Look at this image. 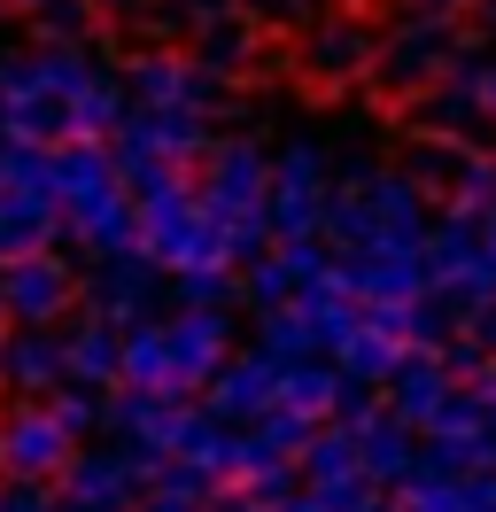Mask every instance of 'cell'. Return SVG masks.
Instances as JSON below:
<instances>
[{
    "label": "cell",
    "instance_id": "6da1fadb",
    "mask_svg": "<svg viewBox=\"0 0 496 512\" xmlns=\"http://www.w3.org/2000/svg\"><path fill=\"white\" fill-rule=\"evenodd\" d=\"M427 187L411 179V171H349V187L334 194V210H326V233H334V249H427Z\"/></svg>",
    "mask_w": 496,
    "mask_h": 512
},
{
    "label": "cell",
    "instance_id": "7a4b0ae2",
    "mask_svg": "<svg viewBox=\"0 0 496 512\" xmlns=\"http://www.w3.org/2000/svg\"><path fill=\"white\" fill-rule=\"evenodd\" d=\"M194 194H202V210L217 218L233 264L264 256V241H272V156H264L256 140H210L202 187Z\"/></svg>",
    "mask_w": 496,
    "mask_h": 512
},
{
    "label": "cell",
    "instance_id": "3957f363",
    "mask_svg": "<svg viewBox=\"0 0 496 512\" xmlns=\"http://www.w3.org/2000/svg\"><path fill=\"white\" fill-rule=\"evenodd\" d=\"M140 249H148L171 280H179V272H217V264H233L217 218L202 210V194H186V179L140 194Z\"/></svg>",
    "mask_w": 496,
    "mask_h": 512
},
{
    "label": "cell",
    "instance_id": "277c9868",
    "mask_svg": "<svg viewBox=\"0 0 496 512\" xmlns=\"http://www.w3.org/2000/svg\"><path fill=\"white\" fill-rule=\"evenodd\" d=\"M326 210H334V148L303 132L272 156V241L326 233Z\"/></svg>",
    "mask_w": 496,
    "mask_h": 512
},
{
    "label": "cell",
    "instance_id": "5b68a950",
    "mask_svg": "<svg viewBox=\"0 0 496 512\" xmlns=\"http://www.w3.org/2000/svg\"><path fill=\"white\" fill-rule=\"evenodd\" d=\"M458 55H465V47H458V32H450V16H442V8H411L396 32H380V47H372V78H380L388 94H427Z\"/></svg>",
    "mask_w": 496,
    "mask_h": 512
},
{
    "label": "cell",
    "instance_id": "8992f818",
    "mask_svg": "<svg viewBox=\"0 0 496 512\" xmlns=\"http://www.w3.org/2000/svg\"><path fill=\"white\" fill-rule=\"evenodd\" d=\"M78 458V435L55 419L47 396H24L0 419V474L8 481H62V466Z\"/></svg>",
    "mask_w": 496,
    "mask_h": 512
},
{
    "label": "cell",
    "instance_id": "52a82bcc",
    "mask_svg": "<svg viewBox=\"0 0 496 512\" xmlns=\"http://www.w3.org/2000/svg\"><path fill=\"white\" fill-rule=\"evenodd\" d=\"M0 295H8V319L16 326H55L70 303H78V272L62 264L55 249H31L0 264Z\"/></svg>",
    "mask_w": 496,
    "mask_h": 512
},
{
    "label": "cell",
    "instance_id": "ba28073f",
    "mask_svg": "<svg viewBox=\"0 0 496 512\" xmlns=\"http://www.w3.org/2000/svg\"><path fill=\"white\" fill-rule=\"evenodd\" d=\"M124 94H132V109H210L217 78L179 47H140L124 63Z\"/></svg>",
    "mask_w": 496,
    "mask_h": 512
},
{
    "label": "cell",
    "instance_id": "9c48e42d",
    "mask_svg": "<svg viewBox=\"0 0 496 512\" xmlns=\"http://www.w3.org/2000/svg\"><path fill=\"white\" fill-rule=\"evenodd\" d=\"M163 342H171V381H179V396H194V388L233 357V319H225V303H186L179 319H163Z\"/></svg>",
    "mask_w": 496,
    "mask_h": 512
},
{
    "label": "cell",
    "instance_id": "30bf717a",
    "mask_svg": "<svg viewBox=\"0 0 496 512\" xmlns=\"http://www.w3.org/2000/svg\"><path fill=\"white\" fill-rule=\"evenodd\" d=\"M55 489H62V505H78V512H140V497H148L140 458H124V450H78Z\"/></svg>",
    "mask_w": 496,
    "mask_h": 512
},
{
    "label": "cell",
    "instance_id": "8fae6325",
    "mask_svg": "<svg viewBox=\"0 0 496 512\" xmlns=\"http://www.w3.org/2000/svg\"><path fill=\"white\" fill-rule=\"evenodd\" d=\"M0 132L8 140H31V148H62L70 140V109L47 94V78L24 63H0Z\"/></svg>",
    "mask_w": 496,
    "mask_h": 512
},
{
    "label": "cell",
    "instance_id": "7c38bea8",
    "mask_svg": "<svg viewBox=\"0 0 496 512\" xmlns=\"http://www.w3.org/2000/svg\"><path fill=\"white\" fill-rule=\"evenodd\" d=\"M427 280L434 288H458V280H496L489 272V210H442L427 225Z\"/></svg>",
    "mask_w": 496,
    "mask_h": 512
},
{
    "label": "cell",
    "instance_id": "4fadbf2b",
    "mask_svg": "<svg viewBox=\"0 0 496 512\" xmlns=\"http://www.w3.org/2000/svg\"><path fill=\"white\" fill-rule=\"evenodd\" d=\"M341 288L357 303H419L434 288L427 249H341Z\"/></svg>",
    "mask_w": 496,
    "mask_h": 512
},
{
    "label": "cell",
    "instance_id": "5bb4252c",
    "mask_svg": "<svg viewBox=\"0 0 496 512\" xmlns=\"http://www.w3.org/2000/svg\"><path fill=\"white\" fill-rule=\"evenodd\" d=\"M109 427L124 435L132 458H171V443L186 427V404H179V388H124L109 404Z\"/></svg>",
    "mask_w": 496,
    "mask_h": 512
},
{
    "label": "cell",
    "instance_id": "9a60e30c",
    "mask_svg": "<svg viewBox=\"0 0 496 512\" xmlns=\"http://www.w3.org/2000/svg\"><path fill=\"white\" fill-rule=\"evenodd\" d=\"M210 109H124L117 125V148H155L171 163H202L210 156Z\"/></svg>",
    "mask_w": 496,
    "mask_h": 512
},
{
    "label": "cell",
    "instance_id": "2e32d148",
    "mask_svg": "<svg viewBox=\"0 0 496 512\" xmlns=\"http://www.w3.org/2000/svg\"><path fill=\"white\" fill-rule=\"evenodd\" d=\"M155 280H163V264H155L140 241L132 249H109L101 256V272H93V311L101 319H117V326H132V319H148V303H155Z\"/></svg>",
    "mask_w": 496,
    "mask_h": 512
},
{
    "label": "cell",
    "instance_id": "e0dca14e",
    "mask_svg": "<svg viewBox=\"0 0 496 512\" xmlns=\"http://www.w3.org/2000/svg\"><path fill=\"white\" fill-rule=\"evenodd\" d=\"M202 404H210L217 419L248 427L256 412H272V404H279V365L264 350H256V357H225L210 381H202Z\"/></svg>",
    "mask_w": 496,
    "mask_h": 512
},
{
    "label": "cell",
    "instance_id": "ac0fdd59",
    "mask_svg": "<svg viewBox=\"0 0 496 512\" xmlns=\"http://www.w3.org/2000/svg\"><path fill=\"white\" fill-rule=\"evenodd\" d=\"M62 381H70V357H62L55 326H16V334L0 342V388H16V396H55Z\"/></svg>",
    "mask_w": 496,
    "mask_h": 512
},
{
    "label": "cell",
    "instance_id": "d6986e66",
    "mask_svg": "<svg viewBox=\"0 0 496 512\" xmlns=\"http://www.w3.org/2000/svg\"><path fill=\"white\" fill-rule=\"evenodd\" d=\"M450 396H458V373H450L442 357H427V350H411V357L396 365V373H388V412H396V419H411L419 435H427V427H442Z\"/></svg>",
    "mask_w": 496,
    "mask_h": 512
},
{
    "label": "cell",
    "instance_id": "ffe728a7",
    "mask_svg": "<svg viewBox=\"0 0 496 512\" xmlns=\"http://www.w3.org/2000/svg\"><path fill=\"white\" fill-rule=\"evenodd\" d=\"M62 357H70V381H86V388H109L124 373V326L117 319H78L70 334H62Z\"/></svg>",
    "mask_w": 496,
    "mask_h": 512
},
{
    "label": "cell",
    "instance_id": "44dd1931",
    "mask_svg": "<svg viewBox=\"0 0 496 512\" xmlns=\"http://www.w3.org/2000/svg\"><path fill=\"white\" fill-rule=\"evenodd\" d=\"M372 47H380V39H372L365 24H326V32H310L303 70L318 78V86H349L357 70H372Z\"/></svg>",
    "mask_w": 496,
    "mask_h": 512
},
{
    "label": "cell",
    "instance_id": "7402d4cb",
    "mask_svg": "<svg viewBox=\"0 0 496 512\" xmlns=\"http://www.w3.org/2000/svg\"><path fill=\"white\" fill-rule=\"evenodd\" d=\"M171 458H179L186 474H202V481L233 474V419H217L210 404H202V412H186V427H179V443H171Z\"/></svg>",
    "mask_w": 496,
    "mask_h": 512
},
{
    "label": "cell",
    "instance_id": "603a6c76",
    "mask_svg": "<svg viewBox=\"0 0 496 512\" xmlns=\"http://www.w3.org/2000/svg\"><path fill=\"white\" fill-rule=\"evenodd\" d=\"M279 404L303 412V419H334L341 365H326V357H295V365H279Z\"/></svg>",
    "mask_w": 496,
    "mask_h": 512
},
{
    "label": "cell",
    "instance_id": "cb8c5ba5",
    "mask_svg": "<svg viewBox=\"0 0 496 512\" xmlns=\"http://www.w3.org/2000/svg\"><path fill=\"white\" fill-rule=\"evenodd\" d=\"M396 512H473V474L411 466V474L396 481Z\"/></svg>",
    "mask_w": 496,
    "mask_h": 512
},
{
    "label": "cell",
    "instance_id": "d4e9b609",
    "mask_svg": "<svg viewBox=\"0 0 496 512\" xmlns=\"http://www.w3.org/2000/svg\"><path fill=\"white\" fill-rule=\"evenodd\" d=\"M124 125V70H93V86L70 101V140H117Z\"/></svg>",
    "mask_w": 496,
    "mask_h": 512
},
{
    "label": "cell",
    "instance_id": "484cf974",
    "mask_svg": "<svg viewBox=\"0 0 496 512\" xmlns=\"http://www.w3.org/2000/svg\"><path fill=\"white\" fill-rule=\"evenodd\" d=\"M124 388H179L171 381V342H163V326L155 319H132L124 326Z\"/></svg>",
    "mask_w": 496,
    "mask_h": 512
},
{
    "label": "cell",
    "instance_id": "4316f807",
    "mask_svg": "<svg viewBox=\"0 0 496 512\" xmlns=\"http://www.w3.org/2000/svg\"><path fill=\"white\" fill-rule=\"evenodd\" d=\"M303 474H310V489H326V481H357L365 466H357V435L349 427H310V443H303Z\"/></svg>",
    "mask_w": 496,
    "mask_h": 512
},
{
    "label": "cell",
    "instance_id": "83f0119b",
    "mask_svg": "<svg viewBox=\"0 0 496 512\" xmlns=\"http://www.w3.org/2000/svg\"><path fill=\"white\" fill-rule=\"evenodd\" d=\"M256 350L272 365H295V357H318V334H310L303 303H279V311H256Z\"/></svg>",
    "mask_w": 496,
    "mask_h": 512
},
{
    "label": "cell",
    "instance_id": "f1b7e54d",
    "mask_svg": "<svg viewBox=\"0 0 496 512\" xmlns=\"http://www.w3.org/2000/svg\"><path fill=\"white\" fill-rule=\"evenodd\" d=\"M194 63L210 70V78L256 70V32H248L241 16H225V24H210V32H194Z\"/></svg>",
    "mask_w": 496,
    "mask_h": 512
},
{
    "label": "cell",
    "instance_id": "f546056e",
    "mask_svg": "<svg viewBox=\"0 0 496 512\" xmlns=\"http://www.w3.org/2000/svg\"><path fill=\"white\" fill-rule=\"evenodd\" d=\"M225 16H241V0H148V24L163 39H194V32H210V24H225Z\"/></svg>",
    "mask_w": 496,
    "mask_h": 512
},
{
    "label": "cell",
    "instance_id": "4dcf8cb0",
    "mask_svg": "<svg viewBox=\"0 0 496 512\" xmlns=\"http://www.w3.org/2000/svg\"><path fill=\"white\" fill-rule=\"evenodd\" d=\"M31 24H39V39H93L101 8H93V0H39Z\"/></svg>",
    "mask_w": 496,
    "mask_h": 512
},
{
    "label": "cell",
    "instance_id": "1f68e13d",
    "mask_svg": "<svg viewBox=\"0 0 496 512\" xmlns=\"http://www.w3.org/2000/svg\"><path fill=\"white\" fill-rule=\"evenodd\" d=\"M248 311H279V303H295V280H287V264L279 256H248Z\"/></svg>",
    "mask_w": 496,
    "mask_h": 512
},
{
    "label": "cell",
    "instance_id": "d6a6232c",
    "mask_svg": "<svg viewBox=\"0 0 496 512\" xmlns=\"http://www.w3.org/2000/svg\"><path fill=\"white\" fill-rule=\"evenodd\" d=\"M47 404H55V419H62V427H70V435H78V443H86L93 427H101V419H109V412H101V396H93L86 381H62L55 396H47Z\"/></svg>",
    "mask_w": 496,
    "mask_h": 512
},
{
    "label": "cell",
    "instance_id": "836d02e7",
    "mask_svg": "<svg viewBox=\"0 0 496 512\" xmlns=\"http://www.w3.org/2000/svg\"><path fill=\"white\" fill-rule=\"evenodd\" d=\"M458 156H465V148H450V140H434V148H411V179H419V187H450Z\"/></svg>",
    "mask_w": 496,
    "mask_h": 512
},
{
    "label": "cell",
    "instance_id": "e575fe53",
    "mask_svg": "<svg viewBox=\"0 0 496 512\" xmlns=\"http://www.w3.org/2000/svg\"><path fill=\"white\" fill-rule=\"evenodd\" d=\"M210 505H217V489H163V481L140 497V512H210Z\"/></svg>",
    "mask_w": 496,
    "mask_h": 512
},
{
    "label": "cell",
    "instance_id": "d590c367",
    "mask_svg": "<svg viewBox=\"0 0 496 512\" xmlns=\"http://www.w3.org/2000/svg\"><path fill=\"white\" fill-rule=\"evenodd\" d=\"M179 295L186 303H225V295H233V264H217V272H179Z\"/></svg>",
    "mask_w": 496,
    "mask_h": 512
},
{
    "label": "cell",
    "instance_id": "8d00e7d4",
    "mask_svg": "<svg viewBox=\"0 0 496 512\" xmlns=\"http://www.w3.org/2000/svg\"><path fill=\"white\" fill-rule=\"evenodd\" d=\"M248 497H264V505H287V497H295V466L279 458V466H264V474H248Z\"/></svg>",
    "mask_w": 496,
    "mask_h": 512
},
{
    "label": "cell",
    "instance_id": "74e56055",
    "mask_svg": "<svg viewBox=\"0 0 496 512\" xmlns=\"http://www.w3.org/2000/svg\"><path fill=\"white\" fill-rule=\"evenodd\" d=\"M465 78H473V94H481V109H489V125H496V55H458Z\"/></svg>",
    "mask_w": 496,
    "mask_h": 512
},
{
    "label": "cell",
    "instance_id": "f35d334b",
    "mask_svg": "<svg viewBox=\"0 0 496 512\" xmlns=\"http://www.w3.org/2000/svg\"><path fill=\"white\" fill-rule=\"evenodd\" d=\"M24 148H31V140H8V132H0V194L16 187V171H24Z\"/></svg>",
    "mask_w": 496,
    "mask_h": 512
},
{
    "label": "cell",
    "instance_id": "ab89813d",
    "mask_svg": "<svg viewBox=\"0 0 496 512\" xmlns=\"http://www.w3.org/2000/svg\"><path fill=\"white\" fill-rule=\"evenodd\" d=\"M279 512H334V505H326L318 489H295V497H287V505H279Z\"/></svg>",
    "mask_w": 496,
    "mask_h": 512
},
{
    "label": "cell",
    "instance_id": "60d3db41",
    "mask_svg": "<svg viewBox=\"0 0 496 512\" xmlns=\"http://www.w3.org/2000/svg\"><path fill=\"white\" fill-rule=\"evenodd\" d=\"M101 16H148V0H93Z\"/></svg>",
    "mask_w": 496,
    "mask_h": 512
},
{
    "label": "cell",
    "instance_id": "b9f144b4",
    "mask_svg": "<svg viewBox=\"0 0 496 512\" xmlns=\"http://www.w3.org/2000/svg\"><path fill=\"white\" fill-rule=\"evenodd\" d=\"M349 512H396V497H380V489H365V497H357Z\"/></svg>",
    "mask_w": 496,
    "mask_h": 512
},
{
    "label": "cell",
    "instance_id": "7bdbcfd3",
    "mask_svg": "<svg viewBox=\"0 0 496 512\" xmlns=\"http://www.w3.org/2000/svg\"><path fill=\"white\" fill-rule=\"evenodd\" d=\"M489 272H496V210H489Z\"/></svg>",
    "mask_w": 496,
    "mask_h": 512
},
{
    "label": "cell",
    "instance_id": "ee69618b",
    "mask_svg": "<svg viewBox=\"0 0 496 512\" xmlns=\"http://www.w3.org/2000/svg\"><path fill=\"white\" fill-rule=\"evenodd\" d=\"M419 8H442V16H450V8H465V0H419Z\"/></svg>",
    "mask_w": 496,
    "mask_h": 512
},
{
    "label": "cell",
    "instance_id": "f6af8a7d",
    "mask_svg": "<svg viewBox=\"0 0 496 512\" xmlns=\"http://www.w3.org/2000/svg\"><path fill=\"white\" fill-rule=\"evenodd\" d=\"M295 8H334V0H295Z\"/></svg>",
    "mask_w": 496,
    "mask_h": 512
},
{
    "label": "cell",
    "instance_id": "bcb514c9",
    "mask_svg": "<svg viewBox=\"0 0 496 512\" xmlns=\"http://www.w3.org/2000/svg\"><path fill=\"white\" fill-rule=\"evenodd\" d=\"M8 8H24V16H31V8H39V0H8Z\"/></svg>",
    "mask_w": 496,
    "mask_h": 512
},
{
    "label": "cell",
    "instance_id": "7dc6e473",
    "mask_svg": "<svg viewBox=\"0 0 496 512\" xmlns=\"http://www.w3.org/2000/svg\"><path fill=\"white\" fill-rule=\"evenodd\" d=\"M0 319H8V295H0Z\"/></svg>",
    "mask_w": 496,
    "mask_h": 512
},
{
    "label": "cell",
    "instance_id": "c3c4849f",
    "mask_svg": "<svg viewBox=\"0 0 496 512\" xmlns=\"http://www.w3.org/2000/svg\"><path fill=\"white\" fill-rule=\"evenodd\" d=\"M481 8H489V16H496V0H481Z\"/></svg>",
    "mask_w": 496,
    "mask_h": 512
},
{
    "label": "cell",
    "instance_id": "681fc988",
    "mask_svg": "<svg viewBox=\"0 0 496 512\" xmlns=\"http://www.w3.org/2000/svg\"><path fill=\"white\" fill-rule=\"evenodd\" d=\"M489 163H496V156H489Z\"/></svg>",
    "mask_w": 496,
    "mask_h": 512
}]
</instances>
